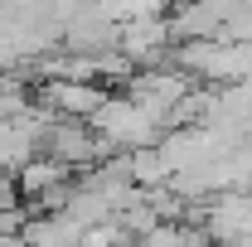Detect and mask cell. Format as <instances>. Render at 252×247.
<instances>
[{
    "instance_id": "obj_1",
    "label": "cell",
    "mask_w": 252,
    "mask_h": 247,
    "mask_svg": "<svg viewBox=\"0 0 252 247\" xmlns=\"http://www.w3.org/2000/svg\"><path fill=\"white\" fill-rule=\"evenodd\" d=\"M112 93L107 83H78V78H44V93L39 102L54 112V117H78V122H88L97 107H102V97Z\"/></svg>"
},
{
    "instance_id": "obj_2",
    "label": "cell",
    "mask_w": 252,
    "mask_h": 247,
    "mask_svg": "<svg viewBox=\"0 0 252 247\" xmlns=\"http://www.w3.org/2000/svg\"><path fill=\"white\" fill-rule=\"evenodd\" d=\"M126 175H131V185H141V189L165 185V180H170V165H165L160 141H151V146H131V151H126Z\"/></svg>"
}]
</instances>
